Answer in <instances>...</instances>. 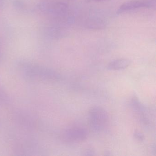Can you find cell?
I'll use <instances>...</instances> for the list:
<instances>
[{
  "label": "cell",
  "mask_w": 156,
  "mask_h": 156,
  "mask_svg": "<svg viewBox=\"0 0 156 156\" xmlns=\"http://www.w3.org/2000/svg\"><path fill=\"white\" fill-rule=\"evenodd\" d=\"M88 134V130L85 128L75 126L64 129L62 133V138L66 143L76 144L85 140Z\"/></svg>",
  "instance_id": "7a4b0ae2"
},
{
  "label": "cell",
  "mask_w": 156,
  "mask_h": 156,
  "mask_svg": "<svg viewBox=\"0 0 156 156\" xmlns=\"http://www.w3.org/2000/svg\"><path fill=\"white\" fill-rule=\"evenodd\" d=\"M95 151L93 149L91 148H88L86 149L84 151L83 155L85 156H92L94 155Z\"/></svg>",
  "instance_id": "52a82bcc"
},
{
  "label": "cell",
  "mask_w": 156,
  "mask_h": 156,
  "mask_svg": "<svg viewBox=\"0 0 156 156\" xmlns=\"http://www.w3.org/2000/svg\"><path fill=\"white\" fill-rule=\"evenodd\" d=\"M85 1L87 2H91L92 1H96V0H85Z\"/></svg>",
  "instance_id": "ba28073f"
},
{
  "label": "cell",
  "mask_w": 156,
  "mask_h": 156,
  "mask_svg": "<svg viewBox=\"0 0 156 156\" xmlns=\"http://www.w3.org/2000/svg\"><path fill=\"white\" fill-rule=\"evenodd\" d=\"M131 63L130 60L127 59H118L114 60L108 65L107 69L113 71H120L127 68Z\"/></svg>",
  "instance_id": "277c9868"
},
{
  "label": "cell",
  "mask_w": 156,
  "mask_h": 156,
  "mask_svg": "<svg viewBox=\"0 0 156 156\" xmlns=\"http://www.w3.org/2000/svg\"><path fill=\"white\" fill-rule=\"evenodd\" d=\"M134 135L135 138L136 139L139 141H142L145 139V136H144V135L140 132L136 131L134 133Z\"/></svg>",
  "instance_id": "8992f818"
},
{
  "label": "cell",
  "mask_w": 156,
  "mask_h": 156,
  "mask_svg": "<svg viewBox=\"0 0 156 156\" xmlns=\"http://www.w3.org/2000/svg\"><path fill=\"white\" fill-rule=\"evenodd\" d=\"M144 8L154 9L156 8V0H141Z\"/></svg>",
  "instance_id": "5b68a950"
},
{
  "label": "cell",
  "mask_w": 156,
  "mask_h": 156,
  "mask_svg": "<svg viewBox=\"0 0 156 156\" xmlns=\"http://www.w3.org/2000/svg\"><path fill=\"white\" fill-rule=\"evenodd\" d=\"M104 1H106V0H96V2H101Z\"/></svg>",
  "instance_id": "9c48e42d"
},
{
  "label": "cell",
  "mask_w": 156,
  "mask_h": 156,
  "mask_svg": "<svg viewBox=\"0 0 156 156\" xmlns=\"http://www.w3.org/2000/svg\"><path fill=\"white\" fill-rule=\"evenodd\" d=\"M89 125L93 131L100 132L105 129L108 121V115L105 109L100 106H94L88 113Z\"/></svg>",
  "instance_id": "6da1fadb"
},
{
  "label": "cell",
  "mask_w": 156,
  "mask_h": 156,
  "mask_svg": "<svg viewBox=\"0 0 156 156\" xmlns=\"http://www.w3.org/2000/svg\"><path fill=\"white\" fill-rule=\"evenodd\" d=\"M140 8H144V4L141 0L129 1L122 4L118 9L117 13L119 14H121Z\"/></svg>",
  "instance_id": "3957f363"
}]
</instances>
